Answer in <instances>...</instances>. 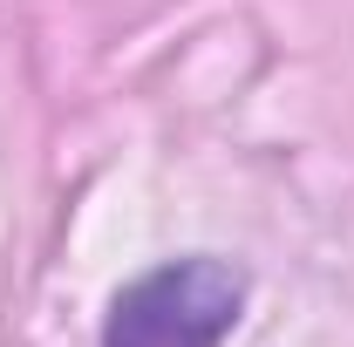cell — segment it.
I'll use <instances>...</instances> for the list:
<instances>
[{
  "instance_id": "6da1fadb",
  "label": "cell",
  "mask_w": 354,
  "mask_h": 347,
  "mask_svg": "<svg viewBox=\"0 0 354 347\" xmlns=\"http://www.w3.org/2000/svg\"><path fill=\"white\" fill-rule=\"evenodd\" d=\"M239 313H245V272L212 252H191L150 265L109 300L102 347H225Z\"/></svg>"
}]
</instances>
